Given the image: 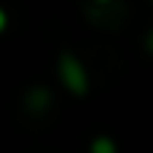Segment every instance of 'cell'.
<instances>
[{"instance_id":"cell-4","label":"cell","mask_w":153,"mask_h":153,"mask_svg":"<svg viewBox=\"0 0 153 153\" xmlns=\"http://www.w3.org/2000/svg\"><path fill=\"white\" fill-rule=\"evenodd\" d=\"M148 48L153 51V32H151V38H148Z\"/></svg>"},{"instance_id":"cell-3","label":"cell","mask_w":153,"mask_h":153,"mask_svg":"<svg viewBox=\"0 0 153 153\" xmlns=\"http://www.w3.org/2000/svg\"><path fill=\"white\" fill-rule=\"evenodd\" d=\"M5 22H8V16H5V11H3V8H0V32H3V30H5Z\"/></svg>"},{"instance_id":"cell-2","label":"cell","mask_w":153,"mask_h":153,"mask_svg":"<svg viewBox=\"0 0 153 153\" xmlns=\"http://www.w3.org/2000/svg\"><path fill=\"white\" fill-rule=\"evenodd\" d=\"M91 153H116V145H113V140H108V137H97V140L91 143Z\"/></svg>"},{"instance_id":"cell-1","label":"cell","mask_w":153,"mask_h":153,"mask_svg":"<svg viewBox=\"0 0 153 153\" xmlns=\"http://www.w3.org/2000/svg\"><path fill=\"white\" fill-rule=\"evenodd\" d=\"M59 78H62V83L67 86V91H73V94H86L89 78H86L83 65H81L73 54H65V56L59 59Z\"/></svg>"}]
</instances>
